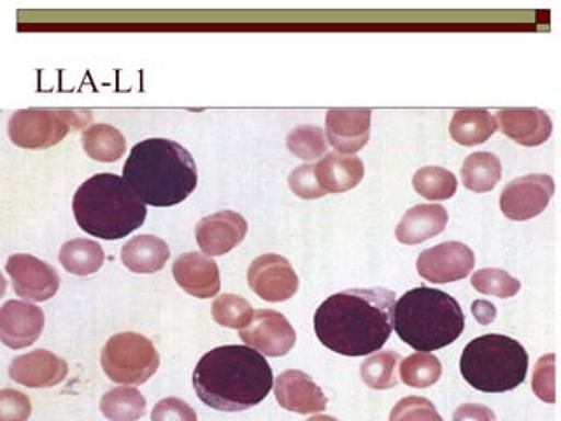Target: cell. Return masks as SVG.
I'll return each instance as SVG.
<instances>
[{
	"label": "cell",
	"mask_w": 561,
	"mask_h": 421,
	"mask_svg": "<svg viewBox=\"0 0 561 421\" xmlns=\"http://www.w3.org/2000/svg\"><path fill=\"white\" fill-rule=\"evenodd\" d=\"M394 303L393 292L381 286L332 295L316 309V335L339 355H373L390 339Z\"/></svg>",
	"instance_id": "6da1fadb"
},
{
	"label": "cell",
	"mask_w": 561,
	"mask_h": 421,
	"mask_svg": "<svg viewBox=\"0 0 561 421\" xmlns=\"http://www.w3.org/2000/svg\"><path fill=\"white\" fill-rule=\"evenodd\" d=\"M274 376L265 356L254 348L228 344L202 356L193 371L198 399L216 411L239 412L262 402Z\"/></svg>",
	"instance_id": "7a4b0ae2"
},
{
	"label": "cell",
	"mask_w": 561,
	"mask_h": 421,
	"mask_svg": "<svg viewBox=\"0 0 561 421\" xmlns=\"http://www.w3.org/2000/svg\"><path fill=\"white\" fill-rule=\"evenodd\" d=\"M123 180L146 206L171 207L197 189L198 172L188 149L175 140L146 139L131 148Z\"/></svg>",
	"instance_id": "3957f363"
},
{
	"label": "cell",
	"mask_w": 561,
	"mask_h": 421,
	"mask_svg": "<svg viewBox=\"0 0 561 421\" xmlns=\"http://www.w3.org/2000/svg\"><path fill=\"white\" fill-rule=\"evenodd\" d=\"M76 224L90 236L118 241L145 224V202L122 175L96 174L84 181L72 201Z\"/></svg>",
	"instance_id": "277c9868"
},
{
	"label": "cell",
	"mask_w": 561,
	"mask_h": 421,
	"mask_svg": "<svg viewBox=\"0 0 561 421\" xmlns=\"http://www.w3.org/2000/svg\"><path fill=\"white\" fill-rule=\"evenodd\" d=\"M393 329L416 351L440 350L463 332V309L443 289L420 286L394 303Z\"/></svg>",
	"instance_id": "5b68a950"
},
{
	"label": "cell",
	"mask_w": 561,
	"mask_h": 421,
	"mask_svg": "<svg viewBox=\"0 0 561 421\" xmlns=\"http://www.w3.org/2000/svg\"><path fill=\"white\" fill-rule=\"evenodd\" d=\"M528 353L519 342L502 333H486L467 344L460 373L472 388L486 394H504L525 382Z\"/></svg>",
	"instance_id": "8992f818"
},
{
	"label": "cell",
	"mask_w": 561,
	"mask_h": 421,
	"mask_svg": "<svg viewBox=\"0 0 561 421\" xmlns=\"http://www.w3.org/2000/svg\"><path fill=\"white\" fill-rule=\"evenodd\" d=\"M92 122L90 111L22 110L9 120V137L25 149H48L58 145L70 130Z\"/></svg>",
	"instance_id": "52a82bcc"
},
{
	"label": "cell",
	"mask_w": 561,
	"mask_h": 421,
	"mask_svg": "<svg viewBox=\"0 0 561 421\" xmlns=\"http://www.w3.org/2000/svg\"><path fill=\"white\" fill-rule=\"evenodd\" d=\"M104 373L122 385H142L160 365V355L153 342L134 332L116 333L105 342L101 353Z\"/></svg>",
	"instance_id": "ba28073f"
},
{
	"label": "cell",
	"mask_w": 561,
	"mask_h": 421,
	"mask_svg": "<svg viewBox=\"0 0 561 421\" xmlns=\"http://www.w3.org/2000/svg\"><path fill=\"white\" fill-rule=\"evenodd\" d=\"M554 195V181L548 174H528L511 181L500 195V209L514 221L539 216Z\"/></svg>",
	"instance_id": "9c48e42d"
},
{
	"label": "cell",
	"mask_w": 561,
	"mask_h": 421,
	"mask_svg": "<svg viewBox=\"0 0 561 421\" xmlns=\"http://www.w3.org/2000/svg\"><path fill=\"white\" fill-rule=\"evenodd\" d=\"M11 281H13L14 294L26 298L28 303H44L57 295L60 288L58 272L32 254H13L5 263Z\"/></svg>",
	"instance_id": "30bf717a"
},
{
	"label": "cell",
	"mask_w": 561,
	"mask_h": 421,
	"mask_svg": "<svg viewBox=\"0 0 561 421\" xmlns=\"http://www.w3.org/2000/svg\"><path fill=\"white\" fill-rule=\"evenodd\" d=\"M248 283L254 294L267 303H285L298 289V276L291 263L280 254H262L248 269Z\"/></svg>",
	"instance_id": "8fae6325"
},
{
	"label": "cell",
	"mask_w": 561,
	"mask_h": 421,
	"mask_svg": "<svg viewBox=\"0 0 561 421\" xmlns=\"http://www.w3.org/2000/svg\"><path fill=\"white\" fill-rule=\"evenodd\" d=\"M239 338L265 356L286 355L297 342V333L286 316L271 309L254 312L250 325L239 330Z\"/></svg>",
	"instance_id": "7c38bea8"
},
{
	"label": "cell",
	"mask_w": 561,
	"mask_h": 421,
	"mask_svg": "<svg viewBox=\"0 0 561 421\" xmlns=\"http://www.w3.org/2000/svg\"><path fill=\"white\" fill-rule=\"evenodd\" d=\"M472 250L463 242H443L417 257L416 268L420 276L430 283H455L469 276L473 269Z\"/></svg>",
	"instance_id": "4fadbf2b"
},
{
	"label": "cell",
	"mask_w": 561,
	"mask_h": 421,
	"mask_svg": "<svg viewBox=\"0 0 561 421\" xmlns=\"http://www.w3.org/2000/svg\"><path fill=\"white\" fill-rule=\"evenodd\" d=\"M248 234V221L236 210H218L195 227V239L204 253L221 257L241 244Z\"/></svg>",
	"instance_id": "5bb4252c"
},
{
	"label": "cell",
	"mask_w": 561,
	"mask_h": 421,
	"mask_svg": "<svg viewBox=\"0 0 561 421\" xmlns=\"http://www.w3.org/2000/svg\"><path fill=\"white\" fill-rule=\"evenodd\" d=\"M44 329L41 307L23 300H8L0 309V339L5 346L22 350L34 344Z\"/></svg>",
	"instance_id": "9a60e30c"
},
{
	"label": "cell",
	"mask_w": 561,
	"mask_h": 421,
	"mask_svg": "<svg viewBox=\"0 0 561 421\" xmlns=\"http://www.w3.org/2000/svg\"><path fill=\"white\" fill-rule=\"evenodd\" d=\"M69 374V365L51 351L35 350L16 356L9 365V376L18 385L28 388H51L60 385Z\"/></svg>",
	"instance_id": "2e32d148"
},
{
	"label": "cell",
	"mask_w": 561,
	"mask_h": 421,
	"mask_svg": "<svg viewBox=\"0 0 561 421\" xmlns=\"http://www.w3.org/2000/svg\"><path fill=\"white\" fill-rule=\"evenodd\" d=\"M373 111L362 107L330 110L327 113V140L341 153L353 155L364 148L370 137Z\"/></svg>",
	"instance_id": "e0dca14e"
},
{
	"label": "cell",
	"mask_w": 561,
	"mask_h": 421,
	"mask_svg": "<svg viewBox=\"0 0 561 421\" xmlns=\"http://www.w3.org/2000/svg\"><path fill=\"white\" fill-rule=\"evenodd\" d=\"M172 274L180 288L192 297H215L221 286L218 263L209 254L195 253V251L181 254L172 265Z\"/></svg>",
	"instance_id": "ac0fdd59"
},
{
	"label": "cell",
	"mask_w": 561,
	"mask_h": 421,
	"mask_svg": "<svg viewBox=\"0 0 561 421\" xmlns=\"http://www.w3.org/2000/svg\"><path fill=\"white\" fill-rule=\"evenodd\" d=\"M274 394L280 408L298 414H312L324 411L327 395L320 386L312 382L302 371H285L280 373L274 385Z\"/></svg>",
	"instance_id": "d6986e66"
},
{
	"label": "cell",
	"mask_w": 561,
	"mask_h": 421,
	"mask_svg": "<svg viewBox=\"0 0 561 421\" xmlns=\"http://www.w3.org/2000/svg\"><path fill=\"white\" fill-rule=\"evenodd\" d=\"M495 120L505 136L528 148L543 145L552 134L548 113L535 107H507L499 111Z\"/></svg>",
	"instance_id": "ffe728a7"
},
{
	"label": "cell",
	"mask_w": 561,
	"mask_h": 421,
	"mask_svg": "<svg viewBox=\"0 0 561 421\" xmlns=\"http://www.w3.org/2000/svg\"><path fill=\"white\" fill-rule=\"evenodd\" d=\"M447 210L438 204H420L409 209L397 227V239L402 244H421L444 232Z\"/></svg>",
	"instance_id": "44dd1931"
},
{
	"label": "cell",
	"mask_w": 561,
	"mask_h": 421,
	"mask_svg": "<svg viewBox=\"0 0 561 421\" xmlns=\"http://www.w3.org/2000/svg\"><path fill=\"white\" fill-rule=\"evenodd\" d=\"M364 162L353 155L344 157L329 153L316 163V178L327 193H342L355 189L364 178Z\"/></svg>",
	"instance_id": "7402d4cb"
},
{
	"label": "cell",
	"mask_w": 561,
	"mask_h": 421,
	"mask_svg": "<svg viewBox=\"0 0 561 421\" xmlns=\"http://www.w3.org/2000/svg\"><path fill=\"white\" fill-rule=\"evenodd\" d=\"M171 250L163 239L154 236H137L122 248V262L128 271L153 274L165 268Z\"/></svg>",
	"instance_id": "603a6c76"
},
{
	"label": "cell",
	"mask_w": 561,
	"mask_h": 421,
	"mask_svg": "<svg viewBox=\"0 0 561 421\" xmlns=\"http://www.w3.org/2000/svg\"><path fill=\"white\" fill-rule=\"evenodd\" d=\"M496 130H499V123L495 116L490 111L476 110V107L456 111L449 125L453 140L461 146L482 145Z\"/></svg>",
	"instance_id": "cb8c5ba5"
},
{
	"label": "cell",
	"mask_w": 561,
	"mask_h": 421,
	"mask_svg": "<svg viewBox=\"0 0 561 421\" xmlns=\"http://www.w3.org/2000/svg\"><path fill=\"white\" fill-rule=\"evenodd\" d=\"M83 149L96 162H118L127 151V140L118 128L99 123L83 132Z\"/></svg>",
	"instance_id": "d4e9b609"
},
{
	"label": "cell",
	"mask_w": 561,
	"mask_h": 421,
	"mask_svg": "<svg viewBox=\"0 0 561 421\" xmlns=\"http://www.w3.org/2000/svg\"><path fill=\"white\" fill-rule=\"evenodd\" d=\"M61 268L76 276H90L101 271L105 262V253L99 242L90 239H72L61 246L60 250Z\"/></svg>",
	"instance_id": "484cf974"
},
{
	"label": "cell",
	"mask_w": 561,
	"mask_h": 421,
	"mask_svg": "<svg viewBox=\"0 0 561 421\" xmlns=\"http://www.w3.org/2000/svg\"><path fill=\"white\" fill-rule=\"evenodd\" d=\"M502 178V163L499 157L488 151L469 155L461 167V181L470 192L486 193L495 189Z\"/></svg>",
	"instance_id": "4316f807"
},
{
	"label": "cell",
	"mask_w": 561,
	"mask_h": 421,
	"mask_svg": "<svg viewBox=\"0 0 561 421\" xmlns=\"http://www.w3.org/2000/svg\"><path fill=\"white\" fill-rule=\"evenodd\" d=\"M101 411L105 418L114 421L139 420L146 414L145 395L131 385L118 386L102 397Z\"/></svg>",
	"instance_id": "83f0119b"
},
{
	"label": "cell",
	"mask_w": 561,
	"mask_h": 421,
	"mask_svg": "<svg viewBox=\"0 0 561 421\" xmlns=\"http://www.w3.org/2000/svg\"><path fill=\"white\" fill-rule=\"evenodd\" d=\"M400 379L411 388H428L443 376V365L430 351H417L399 364Z\"/></svg>",
	"instance_id": "f1b7e54d"
},
{
	"label": "cell",
	"mask_w": 561,
	"mask_h": 421,
	"mask_svg": "<svg viewBox=\"0 0 561 421\" xmlns=\"http://www.w3.org/2000/svg\"><path fill=\"white\" fill-rule=\"evenodd\" d=\"M399 364V353L381 351V353H374L370 359L365 360L359 368V374H362L365 385L370 386L374 390H390L399 385V377H397Z\"/></svg>",
	"instance_id": "f546056e"
},
{
	"label": "cell",
	"mask_w": 561,
	"mask_h": 421,
	"mask_svg": "<svg viewBox=\"0 0 561 421\" xmlns=\"http://www.w3.org/2000/svg\"><path fill=\"white\" fill-rule=\"evenodd\" d=\"M414 190L428 201H447L458 189L456 175L443 167H423L412 178Z\"/></svg>",
	"instance_id": "4dcf8cb0"
},
{
	"label": "cell",
	"mask_w": 561,
	"mask_h": 421,
	"mask_svg": "<svg viewBox=\"0 0 561 421\" xmlns=\"http://www.w3.org/2000/svg\"><path fill=\"white\" fill-rule=\"evenodd\" d=\"M210 309H213V318H215L216 323L233 330L248 327L254 316L251 304L245 298L233 294L219 295Z\"/></svg>",
	"instance_id": "1f68e13d"
},
{
	"label": "cell",
	"mask_w": 561,
	"mask_h": 421,
	"mask_svg": "<svg viewBox=\"0 0 561 421\" xmlns=\"http://www.w3.org/2000/svg\"><path fill=\"white\" fill-rule=\"evenodd\" d=\"M286 146L295 157L311 162V160L327 155L329 143H327V136L320 127L302 125V127L289 132L288 137H286Z\"/></svg>",
	"instance_id": "d6a6232c"
},
{
	"label": "cell",
	"mask_w": 561,
	"mask_h": 421,
	"mask_svg": "<svg viewBox=\"0 0 561 421\" xmlns=\"http://www.w3.org/2000/svg\"><path fill=\"white\" fill-rule=\"evenodd\" d=\"M470 283L481 294L499 298L514 297L522 289V283L516 277L500 269H481L473 274Z\"/></svg>",
	"instance_id": "836d02e7"
},
{
	"label": "cell",
	"mask_w": 561,
	"mask_h": 421,
	"mask_svg": "<svg viewBox=\"0 0 561 421\" xmlns=\"http://www.w3.org/2000/svg\"><path fill=\"white\" fill-rule=\"evenodd\" d=\"M288 183L289 189H291V192L297 197L307 198V201H314V198H321L327 195V192L318 183V178H316V166H311V163L297 167L289 174Z\"/></svg>",
	"instance_id": "e575fe53"
},
{
	"label": "cell",
	"mask_w": 561,
	"mask_h": 421,
	"mask_svg": "<svg viewBox=\"0 0 561 421\" xmlns=\"http://www.w3.org/2000/svg\"><path fill=\"white\" fill-rule=\"evenodd\" d=\"M554 359L557 356L551 353V355L542 356L539 360V364L535 367L534 383H531V388H534L537 397L549 403L557 400V395H554Z\"/></svg>",
	"instance_id": "d590c367"
},
{
	"label": "cell",
	"mask_w": 561,
	"mask_h": 421,
	"mask_svg": "<svg viewBox=\"0 0 561 421\" xmlns=\"http://www.w3.org/2000/svg\"><path fill=\"white\" fill-rule=\"evenodd\" d=\"M391 420H440V414L430 400L408 397L394 406Z\"/></svg>",
	"instance_id": "8d00e7d4"
},
{
	"label": "cell",
	"mask_w": 561,
	"mask_h": 421,
	"mask_svg": "<svg viewBox=\"0 0 561 421\" xmlns=\"http://www.w3.org/2000/svg\"><path fill=\"white\" fill-rule=\"evenodd\" d=\"M32 403L16 390L0 394V418L4 421H22L31 417Z\"/></svg>",
	"instance_id": "74e56055"
},
{
	"label": "cell",
	"mask_w": 561,
	"mask_h": 421,
	"mask_svg": "<svg viewBox=\"0 0 561 421\" xmlns=\"http://www.w3.org/2000/svg\"><path fill=\"white\" fill-rule=\"evenodd\" d=\"M151 418L157 421L165 420H197V412L188 403L180 399H163L154 406Z\"/></svg>",
	"instance_id": "f35d334b"
},
{
	"label": "cell",
	"mask_w": 561,
	"mask_h": 421,
	"mask_svg": "<svg viewBox=\"0 0 561 421\" xmlns=\"http://www.w3.org/2000/svg\"><path fill=\"white\" fill-rule=\"evenodd\" d=\"M472 315L478 318L479 323L490 325L491 321L495 320L496 307L486 300H476L472 304Z\"/></svg>",
	"instance_id": "ab89813d"
}]
</instances>
